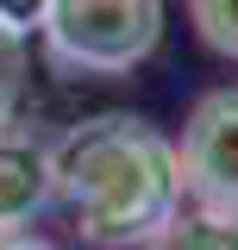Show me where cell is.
<instances>
[{"label": "cell", "mask_w": 238, "mask_h": 250, "mask_svg": "<svg viewBox=\"0 0 238 250\" xmlns=\"http://www.w3.org/2000/svg\"><path fill=\"white\" fill-rule=\"evenodd\" d=\"M50 163L57 200L69 207L82 244L94 250H144L188 200L176 144L132 113L82 119L69 138L50 144Z\"/></svg>", "instance_id": "6da1fadb"}, {"label": "cell", "mask_w": 238, "mask_h": 250, "mask_svg": "<svg viewBox=\"0 0 238 250\" xmlns=\"http://www.w3.org/2000/svg\"><path fill=\"white\" fill-rule=\"evenodd\" d=\"M38 38L63 75H132L163 38V0H50Z\"/></svg>", "instance_id": "7a4b0ae2"}, {"label": "cell", "mask_w": 238, "mask_h": 250, "mask_svg": "<svg viewBox=\"0 0 238 250\" xmlns=\"http://www.w3.org/2000/svg\"><path fill=\"white\" fill-rule=\"evenodd\" d=\"M182 194L213 213H238V88H213L194 100L182 125Z\"/></svg>", "instance_id": "3957f363"}, {"label": "cell", "mask_w": 238, "mask_h": 250, "mask_svg": "<svg viewBox=\"0 0 238 250\" xmlns=\"http://www.w3.org/2000/svg\"><path fill=\"white\" fill-rule=\"evenodd\" d=\"M57 200L50 144L25 125L0 119V231H31V219Z\"/></svg>", "instance_id": "277c9868"}, {"label": "cell", "mask_w": 238, "mask_h": 250, "mask_svg": "<svg viewBox=\"0 0 238 250\" xmlns=\"http://www.w3.org/2000/svg\"><path fill=\"white\" fill-rule=\"evenodd\" d=\"M144 250H238V213H213V207L188 200Z\"/></svg>", "instance_id": "5b68a950"}, {"label": "cell", "mask_w": 238, "mask_h": 250, "mask_svg": "<svg viewBox=\"0 0 238 250\" xmlns=\"http://www.w3.org/2000/svg\"><path fill=\"white\" fill-rule=\"evenodd\" d=\"M188 19H194L207 50L238 62V0H188Z\"/></svg>", "instance_id": "8992f818"}, {"label": "cell", "mask_w": 238, "mask_h": 250, "mask_svg": "<svg viewBox=\"0 0 238 250\" xmlns=\"http://www.w3.org/2000/svg\"><path fill=\"white\" fill-rule=\"evenodd\" d=\"M19 94H25V38L0 25V119H13Z\"/></svg>", "instance_id": "52a82bcc"}, {"label": "cell", "mask_w": 238, "mask_h": 250, "mask_svg": "<svg viewBox=\"0 0 238 250\" xmlns=\"http://www.w3.org/2000/svg\"><path fill=\"white\" fill-rule=\"evenodd\" d=\"M44 13H50V0H0V25L31 38V31L44 25Z\"/></svg>", "instance_id": "ba28073f"}, {"label": "cell", "mask_w": 238, "mask_h": 250, "mask_svg": "<svg viewBox=\"0 0 238 250\" xmlns=\"http://www.w3.org/2000/svg\"><path fill=\"white\" fill-rule=\"evenodd\" d=\"M0 250H57L50 238H31V231H0Z\"/></svg>", "instance_id": "9c48e42d"}]
</instances>
